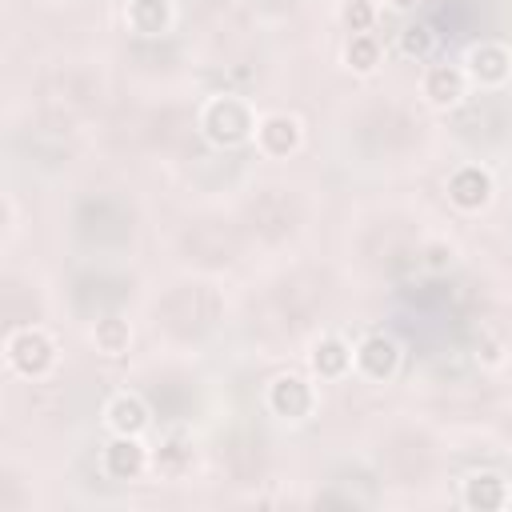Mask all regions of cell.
I'll return each mask as SVG.
<instances>
[{
  "label": "cell",
  "instance_id": "ba28073f",
  "mask_svg": "<svg viewBox=\"0 0 512 512\" xmlns=\"http://www.w3.org/2000/svg\"><path fill=\"white\" fill-rule=\"evenodd\" d=\"M152 452L144 444V436H112L100 448V468L108 480H140L152 468Z\"/></svg>",
  "mask_w": 512,
  "mask_h": 512
},
{
  "label": "cell",
  "instance_id": "9c48e42d",
  "mask_svg": "<svg viewBox=\"0 0 512 512\" xmlns=\"http://www.w3.org/2000/svg\"><path fill=\"white\" fill-rule=\"evenodd\" d=\"M104 428L112 436H144L152 428V408L140 392H116L104 404Z\"/></svg>",
  "mask_w": 512,
  "mask_h": 512
},
{
  "label": "cell",
  "instance_id": "5bb4252c",
  "mask_svg": "<svg viewBox=\"0 0 512 512\" xmlns=\"http://www.w3.org/2000/svg\"><path fill=\"white\" fill-rule=\"evenodd\" d=\"M92 344H96V352L108 356V360L124 356L128 344H132V328H128V320H124V316H100L96 328H92Z\"/></svg>",
  "mask_w": 512,
  "mask_h": 512
},
{
  "label": "cell",
  "instance_id": "7a4b0ae2",
  "mask_svg": "<svg viewBox=\"0 0 512 512\" xmlns=\"http://www.w3.org/2000/svg\"><path fill=\"white\" fill-rule=\"evenodd\" d=\"M4 360H8V368H12L16 376H24V380H44V376H52L56 364H60V344H56L44 328L24 324V328L8 332V340H4Z\"/></svg>",
  "mask_w": 512,
  "mask_h": 512
},
{
  "label": "cell",
  "instance_id": "6da1fadb",
  "mask_svg": "<svg viewBox=\"0 0 512 512\" xmlns=\"http://www.w3.org/2000/svg\"><path fill=\"white\" fill-rule=\"evenodd\" d=\"M256 108L248 96H236V92H216L200 104V136L212 144V148H240L256 136Z\"/></svg>",
  "mask_w": 512,
  "mask_h": 512
},
{
  "label": "cell",
  "instance_id": "30bf717a",
  "mask_svg": "<svg viewBox=\"0 0 512 512\" xmlns=\"http://www.w3.org/2000/svg\"><path fill=\"white\" fill-rule=\"evenodd\" d=\"M448 200L460 208V212H480L488 208L492 200V172L484 164H460L452 176H448Z\"/></svg>",
  "mask_w": 512,
  "mask_h": 512
},
{
  "label": "cell",
  "instance_id": "e0dca14e",
  "mask_svg": "<svg viewBox=\"0 0 512 512\" xmlns=\"http://www.w3.org/2000/svg\"><path fill=\"white\" fill-rule=\"evenodd\" d=\"M340 20H344L348 32H372V24H376V4H372V0H344Z\"/></svg>",
  "mask_w": 512,
  "mask_h": 512
},
{
  "label": "cell",
  "instance_id": "5b68a950",
  "mask_svg": "<svg viewBox=\"0 0 512 512\" xmlns=\"http://www.w3.org/2000/svg\"><path fill=\"white\" fill-rule=\"evenodd\" d=\"M256 152L268 160H288L292 152H300L304 144V124L292 112H264L256 120V136H252Z\"/></svg>",
  "mask_w": 512,
  "mask_h": 512
},
{
  "label": "cell",
  "instance_id": "4fadbf2b",
  "mask_svg": "<svg viewBox=\"0 0 512 512\" xmlns=\"http://www.w3.org/2000/svg\"><path fill=\"white\" fill-rule=\"evenodd\" d=\"M308 364H312V376L316 380H340V376L352 372V344L340 340V336H320L312 344Z\"/></svg>",
  "mask_w": 512,
  "mask_h": 512
},
{
  "label": "cell",
  "instance_id": "52a82bcc",
  "mask_svg": "<svg viewBox=\"0 0 512 512\" xmlns=\"http://www.w3.org/2000/svg\"><path fill=\"white\" fill-rule=\"evenodd\" d=\"M468 88H472V80H468L464 64H424V72H420V96L428 108L448 112L468 96Z\"/></svg>",
  "mask_w": 512,
  "mask_h": 512
},
{
  "label": "cell",
  "instance_id": "8992f818",
  "mask_svg": "<svg viewBox=\"0 0 512 512\" xmlns=\"http://www.w3.org/2000/svg\"><path fill=\"white\" fill-rule=\"evenodd\" d=\"M464 72L472 88H504L512 80V48L500 40H480L464 52Z\"/></svg>",
  "mask_w": 512,
  "mask_h": 512
},
{
  "label": "cell",
  "instance_id": "3957f363",
  "mask_svg": "<svg viewBox=\"0 0 512 512\" xmlns=\"http://www.w3.org/2000/svg\"><path fill=\"white\" fill-rule=\"evenodd\" d=\"M400 372V344L388 332H368L352 348V376L364 384H388Z\"/></svg>",
  "mask_w": 512,
  "mask_h": 512
},
{
  "label": "cell",
  "instance_id": "277c9868",
  "mask_svg": "<svg viewBox=\"0 0 512 512\" xmlns=\"http://www.w3.org/2000/svg\"><path fill=\"white\" fill-rule=\"evenodd\" d=\"M264 404L280 420H292V424L296 420H308L316 412V384L308 376H300V372H280L264 388Z\"/></svg>",
  "mask_w": 512,
  "mask_h": 512
},
{
  "label": "cell",
  "instance_id": "ac0fdd59",
  "mask_svg": "<svg viewBox=\"0 0 512 512\" xmlns=\"http://www.w3.org/2000/svg\"><path fill=\"white\" fill-rule=\"evenodd\" d=\"M420 0H388V8H396V12H412Z\"/></svg>",
  "mask_w": 512,
  "mask_h": 512
},
{
  "label": "cell",
  "instance_id": "7c38bea8",
  "mask_svg": "<svg viewBox=\"0 0 512 512\" xmlns=\"http://www.w3.org/2000/svg\"><path fill=\"white\" fill-rule=\"evenodd\" d=\"M124 24L136 36H164L176 24V8H172V0H128Z\"/></svg>",
  "mask_w": 512,
  "mask_h": 512
},
{
  "label": "cell",
  "instance_id": "8fae6325",
  "mask_svg": "<svg viewBox=\"0 0 512 512\" xmlns=\"http://www.w3.org/2000/svg\"><path fill=\"white\" fill-rule=\"evenodd\" d=\"M512 500V488L500 472H472L464 476V488H460V504L472 508V512H492V508H504Z\"/></svg>",
  "mask_w": 512,
  "mask_h": 512
},
{
  "label": "cell",
  "instance_id": "2e32d148",
  "mask_svg": "<svg viewBox=\"0 0 512 512\" xmlns=\"http://www.w3.org/2000/svg\"><path fill=\"white\" fill-rule=\"evenodd\" d=\"M344 64L360 76L376 72L380 68V40L372 32H352V40L344 44Z\"/></svg>",
  "mask_w": 512,
  "mask_h": 512
},
{
  "label": "cell",
  "instance_id": "9a60e30c",
  "mask_svg": "<svg viewBox=\"0 0 512 512\" xmlns=\"http://www.w3.org/2000/svg\"><path fill=\"white\" fill-rule=\"evenodd\" d=\"M396 48H400V56H404V60H416V64H424V60L436 52V32H432V24H424V20H416V24H404V28H400V40H396Z\"/></svg>",
  "mask_w": 512,
  "mask_h": 512
}]
</instances>
